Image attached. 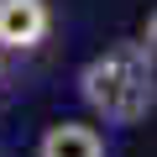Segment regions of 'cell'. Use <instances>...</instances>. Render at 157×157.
Here are the masks:
<instances>
[{"label":"cell","mask_w":157,"mask_h":157,"mask_svg":"<svg viewBox=\"0 0 157 157\" xmlns=\"http://www.w3.org/2000/svg\"><path fill=\"white\" fill-rule=\"evenodd\" d=\"M52 16H47V0H0V47H37L47 37Z\"/></svg>","instance_id":"7a4b0ae2"},{"label":"cell","mask_w":157,"mask_h":157,"mask_svg":"<svg viewBox=\"0 0 157 157\" xmlns=\"http://www.w3.org/2000/svg\"><path fill=\"white\" fill-rule=\"evenodd\" d=\"M37 157H105V136L94 126H78V121H63L42 136Z\"/></svg>","instance_id":"3957f363"},{"label":"cell","mask_w":157,"mask_h":157,"mask_svg":"<svg viewBox=\"0 0 157 157\" xmlns=\"http://www.w3.org/2000/svg\"><path fill=\"white\" fill-rule=\"evenodd\" d=\"M147 52H157V11H152V21H147V42H141Z\"/></svg>","instance_id":"277c9868"},{"label":"cell","mask_w":157,"mask_h":157,"mask_svg":"<svg viewBox=\"0 0 157 157\" xmlns=\"http://www.w3.org/2000/svg\"><path fill=\"white\" fill-rule=\"evenodd\" d=\"M152 52L141 42H115L105 47L100 58L84 63V73H78V94L89 100L94 115L105 121H141L147 105H152Z\"/></svg>","instance_id":"6da1fadb"}]
</instances>
